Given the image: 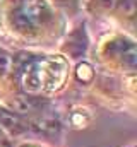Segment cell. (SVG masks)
<instances>
[{
	"label": "cell",
	"instance_id": "1",
	"mask_svg": "<svg viewBox=\"0 0 137 147\" xmlns=\"http://www.w3.org/2000/svg\"><path fill=\"white\" fill-rule=\"evenodd\" d=\"M50 9L43 2H29L21 5L12 17L14 26L19 31H34L39 24H43L45 19H48Z\"/></svg>",
	"mask_w": 137,
	"mask_h": 147
},
{
	"label": "cell",
	"instance_id": "2",
	"mask_svg": "<svg viewBox=\"0 0 137 147\" xmlns=\"http://www.w3.org/2000/svg\"><path fill=\"white\" fill-rule=\"evenodd\" d=\"M0 125L14 134H19V132L28 128V125H24V121L19 116H16L14 113H9L5 110H0Z\"/></svg>",
	"mask_w": 137,
	"mask_h": 147
},
{
	"label": "cell",
	"instance_id": "3",
	"mask_svg": "<svg viewBox=\"0 0 137 147\" xmlns=\"http://www.w3.org/2000/svg\"><path fill=\"white\" fill-rule=\"evenodd\" d=\"M10 67H12V58H10V55L0 51V77L7 75L9 70H10Z\"/></svg>",
	"mask_w": 137,
	"mask_h": 147
}]
</instances>
